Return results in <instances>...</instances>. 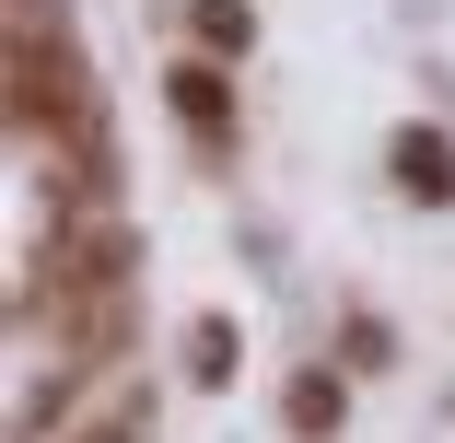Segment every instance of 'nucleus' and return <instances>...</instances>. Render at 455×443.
<instances>
[{"label":"nucleus","mask_w":455,"mask_h":443,"mask_svg":"<svg viewBox=\"0 0 455 443\" xmlns=\"http://www.w3.org/2000/svg\"><path fill=\"white\" fill-rule=\"evenodd\" d=\"M397 187H409V199H455V140L397 129Z\"/></svg>","instance_id":"f257e3e1"},{"label":"nucleus","mask_w":455,"mask_h":443,"mask_svg":"<svg viewBox=\"0 0 455 443\" xmlns=\"http://www.w3.org/2000/svg\"><path fill=\"white\" fill-rule=\"evenodd\" d=\"M164 94H175V117H188V129H222V70H211V59H188Z\"/></svg>","instance_id":"f03ea898"},{"label":"nucleus","mask_w":455,"mask_h":443,"mask_svg":"<svg viewBox=\"0 0 455 443\" xmlns=\"http://www.w3.org/2000/svg\"><path fill=\"white\" fill-rule=\"evenodd\" d=\"M188 362H199V374H211V385H222V374H234V327H222V315H199V327H188Z\"/></svg>","instance_id":"7ed1b4c3"},{"label":"nucleus","mask_w":455,"mask_h":443,"mask_svg":"<svg viewBox=\"0 0 455 443\" xmlns=\"http://www.w3.org/2000/svg\"><path fill=\"white\" fill-rule=\"evenodd\" d=\"M199 47H211V59L245 47V0H199Z\"/></svg>","instance_id":"20e7f679"},{"label":"nucleus","mask_w":455,"mask_h":443,"mask_svg":"<svg viewBox=\"0 0 455 443\" xmlns=\"http://www.w3.org/2000/svg\"><path fill=\"white\" fill-rule=\"evenodd\" d=\"M327 420H339V385L304 374V385H292V431H327Z\"/></svg>","instance_id":"39448f33"}]
</instances>
